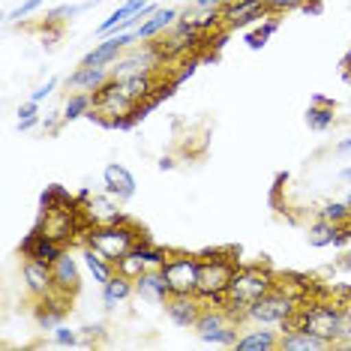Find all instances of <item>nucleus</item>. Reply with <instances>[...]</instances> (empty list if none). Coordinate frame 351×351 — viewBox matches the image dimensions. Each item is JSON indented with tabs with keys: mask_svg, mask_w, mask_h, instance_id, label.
Masks as SVG:
<instances>
[{
	"mask_svg": "<svg viewBox=\"0 0 351 351\" xmlns=\"http://www.w3.org/2000/svg\"><path fill=\"white\" fill-rule=\"evenodd\" d=\"M274 289H276V276L270 274L267 267H261V265L237 267L234 276H231V282H228V291H226V306L237 318H243V313L255 300H261Z\"/></svg>",
	"mask_w": 351,
	"mask_h": 351,
	"instance_id": "1",
	"label": "nucleus"
},
{
	"mask_svg": "<svg viewBox=\"0 0 351 351\" xmlns=\"http://www.w3.org/2000/svg\"><path fill=\"white\" fill-rule=\"evenodd\" d=\"M138 243H141V234L126 219L108 222V226H93L87 231V246H93L97 252H102L108 261L123 258V255L132 252Z\"/></svg>",
	"mask_w": 351,
	"mask_h": 351,
	"instance_id": "2",
	"label": "nucleus"
},
{
	"mask_svg": "<svg viewBox=\"0 0 351 351\" xmlns=\"http://www.w3.org/2000/svg\"><path fill=\"white\" fill-rule=\"evenodd\" d=\"M300 313V300L294 294H285V291H267L261 300H255L250 309L243 313L246 322L252 324H265V327H289L294 322V315Z\"/></svg>",
	"mask_w": 351,
	"mask_h": 351,
	"instance_id": "3",
	"label": "nucleus"
},
{
	"mask_svg": "<svg viewBox=\"0 0 351 351\" xmlns=\"http://www.w3.org/2000/svg\"><path fill=\"white\" fill-rule=\"evenodd\" d=\"M237 324H241V318L231 313L226 303H210V306L202 309V315H198V322H195L193 330L198 333V339H202V342H210V346H231V348H234Z\"/></svg>",
	"mask_w": 351,
	"mask_h": 351,
	"instance_id": "4",
	"label": "nucleus"
},
{
	"mask_svg": "<svg viewBox=\"0 0 351 351\" xmlns=\"http://www.w3.org/2000/svg\"><path fill=\"white\" fill-rule=\"evenodd\" d=\"M237 270V261H228L222 255H207L198 265V289L195 298L202 303H226L228 282Z\"/></svg>",
	"mask_w": 351,
	"mask_h": 351,
	"instance_id": "5",
	"label": "nucleus"
},
{
	"mask_svg": "<svg viewBox=\"0 0 351 351\" xmlns=\"http://www.w3.org/2000/svg\"><path fill=\"white\" fill-rule=\"evenodd\" d=\"M93 111L106 117V123L121 126V130H126V126L135 123L132 117H126V114H132L135 111V102L126 97L123 84L117 82V78H111L106 87H99V90L93 93Z\"/></svg>",
	"mask_w": 351,
	"mask_h": 351,
	"instance_id": "6",
	"label": "nucleus"
},
{
	"mask_svg": "<svg viewBox=\"0 0 351 351\" xmlns=\"http://www.w3.org/2000/svg\"><path fill=\"white\" fill-rule=\"evenodd\" d=\"M198 265H202V258H198V255H189V252H178V255H169V258H165V265L159 270H162L171 294H195Z\"/></svg>",
	"mask_w": 351,
	"mask_h": 351,
	"instance_id": "7",
	"label": "nucleus"
},
{
	"mask_svg": "<svg viewBox=\"0 0 351 351\" xmlns=\"http://www.w3.org/2000/svg\"><path fill=\"white\" fill-rule=\"evenodd\" d=\"M339 315H342V306L327 303V300H318V303H309L306 309H300V324L306 327V330H313L315 337L327 339L330 346H337Z\"/></svg>",
	"mask_w": 351,
	"mask_h": 351,
	"instance_id": "8",
	"label": "nucleus"
},
{
	"mask_svg": "<svg viewBox=\"0 0 351 351\" xmlns=\"http://www.w3.org/2000/svg\"><path fill=\"white\" fill-rule=\"evenodd\" d=\"M219 12L228 27H246V25H252V21L270 15L267 0H228L226 6H219Z\"/></svg>",
	"mask_w": 351,
	"mask_h": 351,
	"instance_id": "9",
	"label": "nucleus"
},
{
	"mask_svg": "<svg viewBox=\"0 0 351 351\" xmlns=\"http://www.w3.org/2000/svg\"><path fill=\"white\" fill-rule=\"evenodd\" d=\"M162 58V49H154L150 43H145V51H132L111 66V78H130V75H138V73H154L156 60Z\"/></svg>",
	"mask_w": 351,
	"mask_h": 351,
	"instance_id": "10",
	"label": "nucleus"
},
{
	"mask_svg": "<svg viewBox=\"0 0 351 351\" xmlns=\"http://www.w3.org/2000/svg\"><path fill=\"white\" fill-rule=\"evenodd\" d=\"M21 252L27 255V258H36V261H43V265H54V261L63 255V246H60V241L58 237H51L49 231H39V228H34L30 234L25 237V243H21Z\"/></svg>",
	"mask_w": 351,
	"mask_h": 351,
	"instance_id": "11",
	"label": "nucleus"
},
{
	"mask_svg": "<svg viewBox=\"0 0 351 351\" xmlns=\"http://www.w3.org/2000/svg\"><path fill=\"white\" fill-rule=\"evenodd\" d=\"M21 276H25V285L34 298H51L54 291V274H51V265H43L36 258H27L25 267H21Z\"/></svg>",
	"mask_w": 351,
	"mask_h": 351,
	"instance_id": "12",
	"label": "nucleus"
},
{
	"mask_svg": "<svg viewBox=\"0 0 351 351\" xmlns=\"http://www.w3.org/2000/svg\"><path fill=\"white\" fill-rule=\"evenodd\" d=\"M178 19H180V10H174V6H159V10L150 15L147 21H141V25L135 27L132 34L138 36V43H154V39L169 34Z\"/></svg>",
	"mask_w": 351,
	"mask_h": 351,
	"instance_id": "13",
	"label": "nucleus"
},
{
	"mask_svg": "<svg viewBox=\"0 0 351 351\" xmlns=\"http://www.w3.org/2000/svg\"><path fill=\"white\" fill-rule=\"evenodd\" d=\"M202 309L204 306L195 294H171V298L165 300V315H169L178 327H195Z\"/></svg>",
	"mask_w": 351,
	"mask_h": 351,
	"instance_id": "14",
	"label": "nucleus"
},
{
	"mask_svg": "<svg viewBox=\"0 0 351 351\" xmlns=\"http://www.w3.org/2000/svg\"><path fill=\"white\" fill-rule=\"evenodd\" d=\"M135 294L145 303L165 306V300L171 298V289H169V282H165L162 270H145V274L135 279Z\"/></svg>",
	"mask_w": 351,
	"mask_h": 351,
	"instance_id": "15",
	"label": "nucleus"
},
{
	"mask_svg": "<svg viewBox=\"0 0 351 351\" xmlns=\"http://www.w3.org/2000/svg\"><path fill=\"white\" fill-rule=\"evenodd\" d=\"M324 348H333V346L327 339L315 337L313 330H306L303 324L279 333V351H324Z\"/></svg>",
	"mask_w": 351,
	"mask_h": 351,
	"instance_id": "16",
	"label": "nucleus"
},
{
	"mask_svg": "<svg viewBox=\"0 0 351 351\" xmlns=\"http://www.w3.org/2000/svg\"><path fill=\"white\" fill-rule=\"evenodd\" d=\"M51 274H54V289H58L63 298H66V294H73V291H78V285H82L78 261L66 250H63V255L51 265Z\"/></svg>",
	"mask_w": 351,
	"mask_h": 351,
	"instance_id": "17",
	"label": "nucleus"
},
{
	"mask_svg": "<svg viewBox=\"0 0 351 351\" xmlns=\"http://www.w3.org/2000/svg\"><path fill=\"white\" fill-rule=\"evenodd\" d=\"M102 183H106V193H111L117 202H126V198L135 195V178L130 174L126 165H117V162L106 165V171H102Z\"/></svg>",
	"mask_w": 351,
	"mask_h": 351,
	"instance_id": "18",
	"label": "nucleus"
},
{
	"mask_svg": "<svg viewBox=\"0 0 351 351\" xmlns=\"http://www.w3.org/2000/svg\"><path fill=\"white\" fill-rule=\"evenodd\" d=\"M111 82V69H102V66H78L73 75H69V87L78 93H97L99 87H106Z\"/></svg>",
	"mask_w": 351,
	"mask_h": 351,
	"instance_id": "19",
	"label": "nucleus"
},
{
	"mask_svg": "<svg viewBox=\"0 0 351 351\" xmlns=\"http://www.w3.org/2000/svg\"><path fill=\"white\" fill-rule=\"evenodd\" d=\"M84 213H87V219L93 222V226H108V222H117V219H123V213L117 210V202H114V195L106 193V195H87V207H84Z\"/></svg>",
	"mask_w": 351,
	"mask_h": 351,
	"instance_id": "20",
	"label": "nucleus"
},
{
	"mask_svg": "<svg viewBox=\"0 0 351 351\" xmlns=\"http://www.w3.org/2000/svg\"><path fill=\"white\" fill-rule=\"evenodd\" d=\"M237 351H276L279 348V333L265 324H255V330H246L234 342Z\"/></svg>",
	"mask_w": 351,
	"mask_h": 351,
	"instance_id": "21",
	"label": "nucleus"
},
{
	"mask_svg": "<svg viewBox=\"0 0 351 351\" xmlns=\"http://www.w3.org/2000/svg\"><path fill=\"white\" fill-rule=\"evenodd\" d=\"M82 258H84L87 274H90V276H93V282H99V285H106L108 279L117 274V270H114V261H108L106 255L97 252V250H93V246H84Z\"/></svg>",
	"mask_w": 351,
	"mask_h": 351,
	"instance_id": "22",
	"label": "nucleus"
},
{
	"mask_svg": "<svg viewBox=\"0 0 351 351\" xmlns=\"http://www.w3.org/2000/svg\"><path fill=\"white\" fill-rule=\"evenodd\" d=\"M117 82L123 84L126 97H130L135 106L147 102V99H150V93H154V87H156L154 73H138V75H130V78H117Z\"/></svg>",
	"mask_w": 351,
	"mask_h": 351,
	"instance_id": "23",
	"label": "nucleus"
},
{
	"mask_svg": "<svg viewBox=\"0 0 351 351\" xmlns=\"http://www.w3.org/2000/svg\"><path fill=\"white\" fill-rule=\"evenodd\" d=\"M132 294H135V282L132 279H126V276H121V274H114L106 285H102V303H106L108 309H114L117 303L130 300Z\"/></svg>",
	"mask_w": 351,
	"mask_h": 351,
	"instance_id": "24",
	"label": "nucleus"
},
{
	"mask_svg": "<svg viewBox=\"0 0 351 351\" xmlns=\"http://www.w3.org/2000/svg\"><path fill=\"white\" fill-rule=\"evenodd\" d=\"M145 6H147V0H126L123 6H117V10L111 12L108 19H106V21H102V25L97 27V34H99V36H111V34H114V30H117V25H121V21L132 19V15H135V12H141V10H145Z\"/></svg>",
	"mask_w": 351,
	"mask_h": 351,
	"instance_id": "25",
	"label": "nucleus"
},
{
	"mask_svg": "<svg viewBox=\"0 0 351 351\" xmlns=\"http://www.w3.org/2000/svg\"><path fill=\"white\" fill-rule=\"evenodd\" d=\"M342 228H346V226H333V222L318 219L315 226H309V231H306L309 246H330V243H337V237H339Z\"/></svg>",
	"mask_w": 351,
	"mask_h": 351,
	"instance_id": "26",
	"label": "nucleus"
},
{
	"mask_svg": "<svg viewBox=\"0 0 351 351\" xmlns=\"http://www.w3.org/2000/svg\"><path fill=\"white\" fill-rule=\"evenodd\" d=\"M93 111V93H73L63 106V121H78V117H87Z\"/></svg>",
	"mask_w": 351,
	"mask_h": 351,
	"instance_id": "27",
	"label": "nucleus"
},
{
	"mask_svg": "<svg viewBox=\"0 0 351 351\" xmlns=\"http://www.w3.org/2000/svg\"><path fill=\"white\" fill-rule=\"evenodd\" d=\"M114 270H117L121 276H126V279H132V282H135V279H138V276L147 270V265H145V258H141V252L132 250V252H126L123 258L114 261Z\"/></svg>",
	"mask_w": 351,
	"mask_h": 351,
	"instance_id": "28",
	"label": "nucleus"
},
{
	"mask_svg": "<svg viewBox=\"0 0 351 351\" xmlns=\"http://www.w3.org/2000/svg\"><path fill=\"white\" fill-rule=\"evenodd\" d=\"M318 219L333 222V226H351V207H348V202H327L322 210H318Z\"/></svg>",
	"mask_w": 351,
	"mask_h": 351,
	"instance_id": "29",
	"label": "nucleus"
},
{
	"mask_svg": "<svg viewBox=\"0 0 351 351\" xmlns=\"http://www.w3.org/2000/svg\"><path fill=\"white\" fill-rule=\"evenodd\" d=\"M306 123L318 132L327 130V126L333 123V106H327V102L318 99V106H309V111H306Z\"/></svg>",
	"mask_w": 351,
	"mask_h": 351,
	"instance_id": "30",
	"label": "nucleus"
},
{
	"mask_svg": "<svg viewBox=\"0 0 351 351\" xmlns=\"http://www.w3.org/2000/svg\"><path fill=\"white\" fill-rule=\"evenodd\" d=\"M135 250L141 252V258H145V265H147V270H159L165 265V258H169V250H162V246H150V243H138Z\"/></svg>",
	"mask_w": 351,
	"mask_h": 351,
	"instance_id": "31",
	"label": "nucleus"
},
{
	"mask_svg": "<svg viewBox=\"0 0 351 351\" xmlns=\"http://www.w3.org/2000/svg\"><path fill=\"white\" fill-rule=\"evenodd\" d=\"M337 346L339 348H351V303L342 306L339 315V333H337Z\"/></svg>",
	"mask_w": 351,
	"mask_h": 351,
	"instance_id": "32",
	"label": "nucleus"
},
{
	"mask_svg": "<svg viewBox=\"0 0 351 351\" xmlns=\"http://www.w3.org/2000/svg\"><path fill=\"white\" fill-rule=\"evenodd\" d=\"M279 27V21L276 19H270L267 21V25L265 27H258V30H252V34L250 36H246V43H250V49H261V45H265L267 43V39H270V34H274V30Z\"/></svg>",
	"mask_w": 351,
	"mask_h": 351,
	"instance_id": "33",
	"label": "nucleus"
},
{
	"mask_svg": "<svg viewBox=\"0 0 351 351\" xmlns=\"http://www.w3.org/2000/svg\"><path fill=\"white\" fill-rule=\"evenodd\" d=\"M43 3H45V0H25V3L15 6V10L6 15V21H21V19H27V15H30V12H36Z\"/></svg>",
	"mask_w": 351,
	"mask_h": 351,
	"instance_id": "34",
	"label": "nucleus"
},
{
	"mask_svg": "<svg viewBox=\"0 0 351 351\" xmlns=\"http://www.w3.org/2000/svg\"><path fill=\"white\" fill-rule=\"evenodd\" d=\"M54 342H58V346H78V333L66 324H58L54 327Z\"/></svg>",
	"mask_w": 351,
	"mask_h": 351,
	"instance_id": "35",
	"label": "nucleus"
},
{
	"mask_svg": "<svg viewBox=\"0 0 351 351\" xmlns=\"http://www.w3.org/2000/svg\"><path fill=\"white\" fill-rule=\"evenodd\" d=\"M303 3H306V0H267V10L270 12H291Z\"/></svg>",
	"mask_w": 351,
	"mask_h": 351,
	"instance_id": "36",
	"label": "nucleus"
},
{
	"mask_svg": "<svg viewBox=\"0 0 351 351\" xmlns=\"http://www.w3.org/2000/svg\"><path fill=\"white\" fill-rule=\"evenodd\" d=\"M54 87H58V78H49V82H45V84H39L36 90L30 93V99H34V102H43L45 97H51V93H54Z\"/></svg>",
	"mask_w": 351,
	"mask_h": 351,
	"instance_id": "37",
	"label": "nucleus"
},
{
	"mask_svg": "<svg viewBox=\"0 0 351 351\" xmlns=\"http://www.w3.org/2000/svg\"><path fill=\"white\" fill-rule=\"evenodd\" d=\"M39 114V102H34V99H27L25 106L19 108V121H25V117H36Z\"/></svg>",
	"mask_w": 351,
	"mask_h": 351,
	"instance_id": "38",
	"label": "nucleus"
},
{
	"mask_svg": "<svg viewBox=\"0 0 351 351\" xmlns=\"http://www.w3.org/2000/svg\"><path fill=\"white\" fill-rule=\"evenodd\" d=\"M228 0H195V10H219Z\"/></svg>",
	"mask_w": 351,
	"mask_h": 351,
	"instance_id": "39",
	"label": "nucleus"
},
{
	"mask_svg": "<svg viewBox=\"0 0 351 351\" xmlns=\"http://www.w3.org/2000/svg\"><path fill=\"white\" fill-rule=\"evenodd\" d=\"M36 123H39V114L36 117H25V121H19V132H30Z\"/></svg>",
	"mask_w": 351,
	"mask_h": 351,
	"instance_id": "40",
	"label": "nucleus"
},
{
	"mask_svg": "<svg viewBox=\"0 0 351 351\" xmlns=\"http://www.w3.org/2000/svg\"><path fill=\"white\" fill-rule=\"evenodd\" d=\"M337 154H339V156H346V154H351V138H346V141H339V145H337Z\"/></svg>",
	"mask_w": 351,
	"mask_h": 351,
	"instance_id": "41",
	"label": "nucleus"
},
{
	"mask_svg": "<svg viewBox=\"0 0 351 351\" xmlns=\"http://www.w3.org/2000/svg\"><path fill=\"white\" fill-rule=\"evenodd\" d=\"M339 178L346 180V183H351V169H342V174H339Z\"/></svg>",
	"mask_w": 351,
	"mask_h": 351,
	"instance_id": "42",
	"label": "nucleus"
},
{
	"mask_svg": "<svg viewBox=\"0 0 351 351\" xmlns=\"http://www.w3.org/2000/svg\"><path fill=\"white\" fill-rule=\"evenodd\" d=\"M346 202H348V207H351V193H348V198H346Z\"/></svg>",
	"mask_w": 351,
	"mask_h": 351,
	"instance_id": "43",
	"label": "nucleus"
}]
</instances>
